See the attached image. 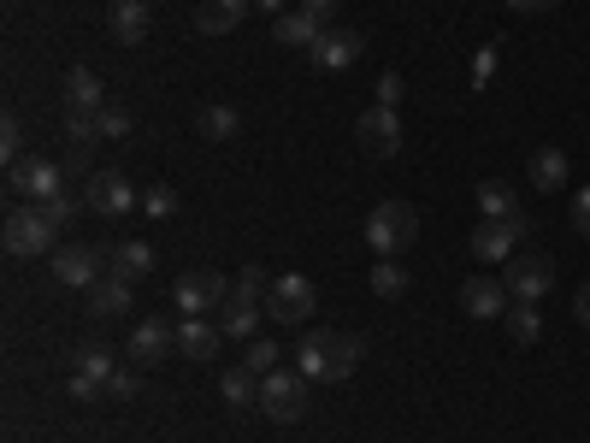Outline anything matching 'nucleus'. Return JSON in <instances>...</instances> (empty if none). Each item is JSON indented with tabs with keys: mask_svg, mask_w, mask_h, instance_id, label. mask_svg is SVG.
Listing matches in <instances>:
<instances>
[{
	"mask_svg": "<svg viewBox=\"0 0 590 443\" xmlns=\"http://www.w3.org/2000/svg\"><path fill=\"white\" fill-rule=\"evenodd\" d=\"M171 349H178V326H166V319H136V331H130V367H160Z\"/></svg>",
	"mask_w": 590,
	"mask_h": 443,
	"instance_id": "9b49d317",
	"label": "nucleus"
},
{
	"mask_svg": "<svg viewBox=\"0 0 590 443\" xmlns=\"http://www.w3.org/2000/svg\"><path fill=\"white\" fill-rule=\"evenodd\" d=\"M136 390H143V379H136V372H130V367H118V372H113V379H107V397H118V402H130V397H136Z\"/></svg>",
	"mask_w": 590,
	"mask_h": 443,
	"instance_id": "4c0bfd02",
	"label": "nucleus"
},
{
	"mask_svg": "<svg viewBox=\"0 0 590 443\" xmlns=\"http://www.w3.org/2000/svg\"><path fill=\"white\" fill-rule=\"evenodd\" d=\"M171 302H178V314H183V319H207L213 308H224V302H231V284H224V272L196 266V272H183V278H178Z\"/></svg>",
	"mask_w": 590,
	"mask_h": 443,
	"instance_id": "423d86ee",
	"label": "nucleus"
},
{
	"mask_svg": "<svg viewBox=\"0 0 590 443\" xmlns=\"http://www.w3.org/2000/svg\"><path fill=\"white\" fill-rule=\"evenodd\" d=\"M249 7H254V0H201V7H196V30H201V36H231V30L249 19Z\"/></svg>",
	"mask_w": 590,
	"mask_h": 443,
	"instance_id": "dca6fc26",
	"label": "nucleus"
},
{
	"mask_svg": "<svg viewBox=\"0 0 590 443\" xmlns=\"http://www.w3.org/2000/svg\"><path fill=\"white\" fill-rule=\"evenodd\" d=\"M42 213H48V219H54V225L65 231V225H72V219L83 213V201H77L72 190H65V196H54V201H42Z\"/></svg>",
	"mask_w": 590,
	"mask_h": 443,
	"instance_id": "c9c22d12",
	"label": "nucleus"
},
{
	"mask_svg": "<svg viewBox=\"0 0 590 443\" xmlns=\"http://www.w3.org/2000/svg\"><path fill=\"white\" fill-rule=\"evenodd\" d=\"M491 77H496V48H484L473 60V89H491Z\"/></svg>",
	"mask_w": 590,
	"mask_h": 443,
	"instance_id": "ea45409f",
	"label": "nucleus"
},
{
	"mask_svg": "<svg viewBox=\"0 0 590 443\" xmlns=\"http://www.w3.org/2000/svg\"><path fill=\"white\" fill-rule=\"evenodd\" d=\"M561 0H508V12H526V19H537V12H555Z\"/></svg>",
	"mask_w": 590,
	"mask_h": 443,
	"instance_id": "c03bdc74",
	"label": "nucleus"
},
{
	"mask_svg": "<svg viewBox=\"0 0 590 443\" xmlns=\"http://www.w3.org/2000/svg\"><path fill=\"white\" fill-rule=\"evenodd\" d=\"M519 236H526V213H519V219H484V225L473 231V261L508 266L514 249H519Z\"/></svg>",
	"mask_w": 590,
	"mask_h": 443,
	"instance_id": "6e6552de",
	"label": "nucleus"
},
{
	"mask_svg": "<svg viewBox=\"0 0 590 443\" xmlns=\"http://www.w3.org/2000/svg\"><path fill=\"white\" fill-rule=\"evenodd\" d=\"M272 36L284 42V48H307V54H314L319 36H325V24L307 19V12H284V19H272Z\"/></svg>",
	"mask_w": 590,
	"mask_h": 443,
	"instance_id": "4be33fe9",
	"label": "nucleus"
},
{
	"mask_svg": "<svg viewBox=\"0 0 590 443\" xmlns=\"http://www.w3.org/2000/svg\"><path fill=\"white\" fill-rule=\"evenodd\" d=\"M372 289H378L384 302L402 296V289H408V272H402V261H378V266H372Z\"/></svg>",
	"mask_w": 590,
	"mask_h": 443,
	"instance_id": "c756f323",
	"label": "nucleus"
},
{
	"mask_svg": "<svg viewBox=\"0 0 590 443\" xmlns=\"http://www.w3.org/2000/svg\"><path fill=\"white\" fill-rule=\"evenodd\" d=\"M143 208H148L154 219H171V213H178V196H171V190H166V183H154V190L143 196Z\"/></svg>",
	"mask_w": 590,
	"mask_h": 443,
	"instance_id": "e433bc0d",
	"label": "nucleus"
},
{
	"mask_svg": "<svg viewBox=\"0 0 590 443\" xmlns=\"http://www.w3.org/2000/svg\"><path fill=\"white\" fill-rule=\"evenodd\" d=\"M54 236H60V225H54V219H48L42 208L7 213V225H0V243H7V254H19V261H36V254H54Z\"/></svg>",
	"mask_w": 590,
	"mask_h": 443,
	"instance_id": "20e7f679",
	"label": "nucleus"
},
{
	"mask_svg": "<svg viewBox=\"0 0 590 443\" xmlns=\"http://www.w3.org/2000/svg\"><path fill=\"white\" fill-rule=\"evenodd\" d=\"M95 143H101L95 113H72V118H65V148H72V155H95Z\"/></svg>",
	"mask_w": 590,
	"mask_h": 443,
	"instance_id": "c85d7f7f",
	"label": "nucleus"
},
{
	"mask_svg": "<svg viewBox=\"0 0 590 443\" xmlns=\"http://www.w3.org/2000/svg\"><path fill=\"white\" fill-rule=\"evenodd\" d=\"M360 355H367V344H360L355 331H307L302 344H295V367L319 384H343L360 367Z\"/></svg>",
	"mask_w": 590,
	"mask_h": 443,
	"instance_id": "f257e3e1",
	"label": "nucleus"
},
{
	"mask_svg": "<svg viewBox=\"0 0 590 443\" xmlns=\"http://www.w3.org/2000/svg\"><path fill=\"white\" fill-rule=\"evenodd\" d=\"M478 213L484 219H519V196L508 190V183H478Z\"/></svg>",
	"mask_w": 590,
	"mask_h": 443,
	"instance_id": "393cba45",
	"label": "nucleus"
},
{
	"mask_svg": "<svg viewBox=\"0 0 590 443\" xmlns=\"http://www.w3.org/2000/svg\"><path fill=\"white\" fill-rule=\"evenodd\" d=\"M307 384H314L307 372H284V367L266 372L260 379V414H272L277 425H295L307 414Z\"/></svg>",
	"mask_w": 590,
	"mask_h": 443,
	"instance_id": "39448f33",
	"label": "nucleus"
},
{
	"mask_svg": "<svg viewBox=\"0 0 590 443\" xmlns=\"http://www.w3.org/2000/svg\"><path fill=\"white\" fill-rule=\"evenodd\" d=\"M89 314L95 319H125L130 314V278H118V272H113V278H101L89 289Z\"/></svg>",
	"mask_w": 590,
	"mask_h": 443,
	"instance_id": "412c9836",
	"label": "nucleus"
},
{
	"mask_svg": "<svg viewBox=\"0 0 590 443\" xmlns=\"http://www.w3.org/2000/svg\"><path fill=\"white\" fill-rule=\"evenodd\" d=\"M572 314H579V326H590V284H579V296H572Z\"/></svg>",
	"mask_w": 590,
	"mask_h": 443,
	"instance_id": "a18cd8bd",
	"label": "nucleus"
},
{
	"mask_svg": "<svg viewBox=\"0 0 590 443\" xmlns=\"http://www.w3.org/2000/svg\"><path fill=\"white\" fill-rule=\"evenodd\" d=\"M77 372H83V379H95V384H107L113 372H118V361H113L107 349H83L77 355Z\"/></svg>",
	"mask_w": 590,
	"mask_h": 443,
	"instance_id": "473e14b6",
	"label": "nucleus"
},
{
	"mask_svg": "<svg viewBox=\"0 0 590 443\" xmlns=\"http://www.w3.org/2000/svg\"><path fill=\"white\" fill-rule=\"evenodd\" d=\"M302 12H307V19H319V24H331L343 12V0H302Z\"/></svg>",
	"mask_w": 590,
	"mask_h": 443,
	"instance_id": "79ce46f5",
	"label": "nucleus"
},
{
	"mask_svg": "<svg viewBox=\"0 0 590 443\" xmlns=\"http://www.w3.org/2000/svg\"><path fill=\"white\" fill-rule=\"evenodd\" d=\"M508 284L491 278V272H478V278H466L461 284V314H473V319H502L508 314Z\"/></svg>",
	"mask_w": 590,
	"mask_h": 443,
	"instance_id": "f8f14e48",
	"label": "nucleus"
},
{
	"mask_svg": "<svg viewBox=\"0 0 590 443\" xmlns=\"http://www.w3.org/2000/svg\"><path fill=\"white\" fill-rule=\"evenodd\" d=\"M572 231H579L584 243H590V190H579V196H572Z\"/></svg>",
	"mask_w": 590,
	"mask_h": 443,
	"instance_id": "a19ab883",
	"label": "nucleus"
},
{
	"mask_svg": "<svg viewBox=\"0 0 590 443\" xmlns=\"http://www.w3.org/2000/svg\"><path fill=\"white\" fill-rule=\"evenodd\" d=\"M0 160H7V172L24 160V125H19V118H12V113L0 118Z\"/></svg>",
	"mask_w": 590,
	"mask_h": 443,
	"instance_id": "2f4dec72",
	"label": "nucleus"
},
{
	"mask_svg": "<svg viewBox=\"0 0 590 443\" xmlns=\"http://www.w3.org/2000/svg\"><path fill=\"white\" fill-rule=\"evenodd\" d=\"M360 54H367V36H360V30H325L319 48H314V65L319 72H349Z\"/></svg>",
	"mask_w": 590,
	"mask_h": 443,
	"instance_id": "4468645a",
	"label": "nucleus"
},
{
	"mask_svg": "<svg viewBox=\"0 0 590 443\" xmlns=\"http://www.w3.org/2000/svg\"><path fill=\"white\" fill-rule=\"evenodd\" d=\"M260 12H266V19H284V0H254Z\"/></svg>",
	"mask_w": 590,
	"mask_h": 443,
	"instance_id": "49530a36",
	"label": "nucleus"
},
{
	"mask_svg": "<svg viewBox=\"0 0 590 443\" xmlns=\"http://www.w3.org/2000/svg\"><path fill=\"white\" fill-rule=\"evenodd\" d=\"M148 24H154V7L148 0H113V36L118 42H148Z\"/></svg>",
	"mask_w": 590,
	"mask_h": 443,
	"instance_id": "f3484780",
	"label": "nucleus"
},
{
	"mask_svg": "<svg viewBox=\"0 0 590 443\" xmlns=\"http://www.w3.org/2000/svg\"><path fill=\"white\" fill-rule=\"evenodd\" d=\"M355 136H360V148H367L372 160H390L396 148H402V118H396V107H372L360 113V125H355Z\"/></svg>",
	"mask_w": 590,
	"mask_h": 443,
	"instance_id": "1a4fd4ad",
	"label": "nucleus"
},
{
	"mask_svg": "<svg viewBox=\"0 0 590 443\" xmlns=\"http://www.w3.org/2000/svg\"><path fill=\"white\" fill-rule=\"evenodd\" d=\"M83 201H89V213H101V219H125L143 196H136V183L125 172H95L89 190H83Z\"/></svg>",
	"mask_w": 590,
	"mask_h": 443,
	"instance_id": "9d476101",
	"label": "nucleus"
},
{
	"mask_svg": "<svg viewBox=\"0 0 590 443\" xmlns=\"http://www.w3.org/2000/svg\"><path fill=\"white\" fill-rule=\"evenodd\" d=\"M314 314H319L314 278H302V272H277L272 289H266V319H277V326H307Z\"/></svg>",
	"mask_w": 590,
	"mask_h": 443,
	"instance_id": "7ed1b4c3",
	"label": "nucleus"
},
{
	"mask_svg": "<svg viewBox=\"0 0 590 443\" xmlns=\"http://www.w3.org/2000/svg\"><path fill=\"white\" fill-rule=\"evenodd\" d=\"M65 183H72V172H65V166H54V160H19V166H12V178H7V190L42 208V201L65 196Z\"/></svg>",
	"mask_w": 590,
	"mask_h": 443,
	"instance_id": "0eeeda50",
	"label": "nucleus"
},
{
	"mask_svg": "<svg viewBox=\"0 0 590 443\" xmlns=\"http://www.w3.org/2000/svg\"><path fill=\"white\" fill-rule=\"evenodd\" d=\"M531 183L544 196L561 190V183H567V155H561V148H537V155H531Z\"/></svg>",
	"mask_w": 590,
	"mask_h": 443,
	"instance_id": "b1692460",
	"label": "nucleus"
},
{
	"mask_svg": "<svg viewBox=\"0 0 590 443\" xmlns=\"http://www.w3.org/2000/svg\"><path fill=\"white\" fill-rule=\"evenodd\" d=\"M260 319H266V302H242V296H231V302L219 308V331H224V337H249V344H254Z\"/></svg>",
	"mask_w": 590,
	"mask_h": 443,
	"instance_id": "aec40b11",
	"label": "nucleus"
},
{
	"mask_svg": "<svg viewBox=\"0 0 590 443\" xmlns=\"http://www.w3.org/2000/svg\"><path fill=\"white\" fill-rule=\"evenodd\" d=\"M502 284H508L514 302H537V296L555 284V266L544 261V254H514V261H508V278H502Z\"/></svg>",
	"mask_w": 590,
	"mask_h": 443,
	"instance_id": "ddd939ff",
	"label": "nucleus"
},
{
	"mask_svg": "<svg viewBox=\"0 0 590 443\" xmlns=\"http://www.w3.org/2000/svg\"><path fill=\"white\" fill-rule=\"evenodd\" d=\"M65 107L72 113H101L107 107V83H101L95 72H72L65 77Z\"/></svg>",
	"mask_w": 590,
	"mask_h": 443,
	"instance_id": "5701e85b",
	"label": "nucleus"
},
{
	"mask_svg": "<svg viewBox=\"0 0 590 443\" xmlns=\"http://www.w3.org/2000/svg\"><path fill=\"white\" fill-rule=\"evenodd\" d=\"M95 125H101V136H113V143H125V136L136 130V118H130L125 107H101V113H95Z\"/></svg>",
	"mask_w": 590,
	"mask_h": 443,
	"instance_id": "72a5a7b5",
	"label": "nucleus"
},
{
	"mask_svg": "<svg viewBox=\"0 0 590 443\" xmlns=\"http://www.w3.org/2000/svg\"><path fill=\"white\" fill-rule=\"evenodd\" d=\"M101 261H107L101 249H60L54 254V278L65 289H95L101 284Z\"/></svg>",
	"mask_w": 590,
	"mask_h": 443,
	"instance_id": "2eb2a0df",
	"label": "nucleus"
},
{
	"mask_svg": "<svg viewBox=\"0 0 590 443\" xmlns=\"http://www.w3.org/2000/svg\"><path fill=\"white\" fill-rule=\"evenodd\" d=\"M72 397H77V402H101V397H107V384H95V379H83V372H72Z\"/></svg>",
	"mask_w": 590,
	"mask_h": 443,
	"instance_id": "37998d69",
	"label": "nucleus"
},
{
	"mask_svg": "<svg viewBox=\"0 0 590 443\" xmlns=\"http://www.w3.org/2000/svg\"><path fill=\"white\" fill-rule=\"evenodd\" d=\"M219 326H213V319H178V349L189 355V361H213V355H219Z\"/></svg>",
	"mask_w": 590,
	"mask_h": 443,
	"instance_id": "6ab92c4d",
	"label": "nucleus"
},
{
	"mask_svg": "<svg viewBox=\"0 0 590 443\" xmlns=\"http://www.w3.org/2000/svg\"><path fill=\"white\" fill-rule=\"evenodd\" d=\"M260 372H249V367H231V372H224V379H219V397L224 402H231V408H249V402H260Z\"/></svg>",
	"mask_w": 590,
	"mask_h": 443,
	"instance_id": "a878e982",
	"label": "nucleus"
},
{
	"mask_svg": "<svg viewBox=\"0 0 590 443\" xmlns=\"http://www.w3.org/2000/svg\"><path fill=\"white\" fill-rule=\"evenodd\" d=\"M107 266L118 272V278L143 284L148 272H154V249H148V243H136V236H125V243H113V249H107Z\"/></svg>",
	"mask_w": 590,
	"mask_h": 443,
	"instance_id": "a211bd4d",
	"label": "nucleus"
},
{
	"mask_svg": "<svg viewBox=\"0 0 590 443\" xmlns=\"http://www.w3.org/2000/svg\"><path fill=\"white\" fill-rule=\"evenodd\" d=\"M402 95H408V83L396 77V72H384V77H378V107H396V101H402Z\"/></svg>",
	"mask_w": 590,
	"mask_h": 443,
	"instance_id": "58836bf2",
	"label": "nucleus"
},
{
	"mask_svg": "<svg viewBox=\"0 0 590 443\" xmlns=\"http://www.w3.org/2000/svg\"><path fill=\"white\" fill-rule=\"evenodd\" d=\"M413 236H420V213L408 201H378L367 213V249L378 261H396L402 249H413Z\"/></svg>",
	"mask_w": 590,
	"mask_h": 443,
	"instance_id": "f03ea898",
	"label": "nucleus"
},
{
	"mask_svg": "<svg viewBox=\"0 0 590 443\" xmlns=\"http://www.w3.org/2000/svg\"><path fill=\"white\" fill-rule=\"evenodd\" d=\"M266 266H242L236 278H231V296H242V302H266Z\"/></svg>",
	"mask_w": 590,
	"mask_h": 443,
	"instance_id": "7c9ffc66",
	"label": "nucleus"
},
{
	"mask_svg": "<svg viewBox=\"0 0 590 443\" xmlns=\"http://www.w3.org/2000/svg\"><path fill=\"white\" fill-rule=\"evenodd\" d=\"M196 125H201L207 143H231V136L242 130V113H236V107H201Z\"/></svg>",
	"mask_w": 590,
	"mask_h": 443,
	"instance_id": "bb28decb",
	"label": "nucleus"
},
{
	"mask_svg": "<svg viewBox=\"0 0 590 443\" xmlns=\"http://www.w3.org/2000/svg\"><path fill=\"white\" fill-rule=\"evenodd\" d=\"M537 331H544L537 302H508V337H514V344H537Z\"/></svg>",
	"mask_w": 590,
	"mask_h": 443,
	"instance_id": "cd10ccee",
	"label": "nucleus"
},
{
	"mask_svg": "<svg viewBox=\"0 0 590 443\" xmlns=\"http://www.w3.org/2000/svg\"><path fill=\"white\" fill-rule=\"evenodd\" d=\"M242 367L260 372V379H266V372H277V344H272V337H254V344H249V361H242Z\"/></svg>",
	"mask_w": 590,
	"mask_h": 443,
	"instance_id": "f704fd0d",
	"label": "nucleus"
}]
</instances>
